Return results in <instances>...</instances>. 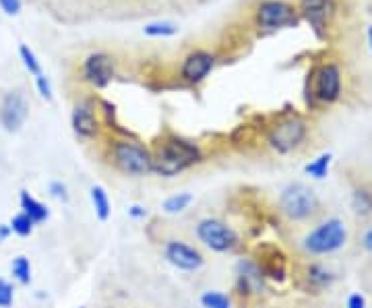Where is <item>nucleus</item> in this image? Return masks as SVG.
Instances as JSON below:
<instances>
[{
    "mask_svg": "<svg viewBox=\"0 0 372 308\" xmlns=\"http://www.w3.org/2000/svg\"><path fill=\"white\" fill-rule=\"evenodd\" d=\"M110 151H112L114 166L128 176H145L149 172H153V155L141 143L128 141V139L114 141Z\"/></svg>",
    "mask_w": 372,
    "mask_h": 308,
    "instance_id": "nucleus-8",
    "label": "nucleus"
},
{
    "mask_svg": "<svg viewBox=\"0 0 372 308\" xmlns=\"http://www.w3.org/2000/svg\"><path fill=\"white\" fill-rule=\"evenodd\" d=\"M329 166H331V153H322V155H319L317 160H312L310 164H306L304 172H306L308 176H312V178L321 180V178L327 176Z\"/></svg>",
    "mask_w": 372,
    "mask_h": 308,
    "instance_id": "nucleus-23",
    "label": "nucleus"
},
{
    "mask_svg": "<svg viewBox=\"0 0 372 308\" xmlns=\"http://www.w3.org/2000/svg\"><path fill=\"white\" fill-rule=\"evenodd\" d=\"M195 201V197L191 194V192H178V194H172V197H168L166 201H164V211L170 215L176 214H182L184 209H188L191 207V203Z\"/></svg>",
    "mask_w": 372,
    "mask_h": 308,
    "instance_id": "nucleus-20",
    "label": "nucleus"
},
{
    "mask_svg": "<svg viewBox=\"0 0 372 308\" xmlns=\"http://www.w3.org/2000/svg\"><path fill=\"white\" fill-rule=\"evenodd\" d=\"M360 242H362V248H364V251L372 253V226L364 230V234H362V240H360Z\"/></svg>",
    "mask_w": 372,
    "mask_h": 308,
    "instance_id": "nucleus-34",
    "label": "nucleus"
},
{
    "mask_svg": "<svg viewBox=\"0 0 372 308\" xmlns=\"http://www.w3.org/2000/svg\"><path fill=\"white\" fill-rule=\"evenodd\" d=\"M11 271H13V277L19 282V284L27 285L31 282V263L25 257H17L11 263Z\"/></svg>",
    "mask_w": 372,
    "mask_h": 308,
    "instance_id": "nucleus-24",
    "label": "nucleus"
},
{
    "mask_svg": "<svg viewBox=\"0 0 372 308\" xmlns=\"http://www.w3.org/2000/svg\"><path fill=\"white\" fill-rule=\"evenodd\" d=\"M11 232H13V230H11V226H4V224H2V226H0V242H2L4 238L9 236Z\"/></svg>",
    "mask_w": 372,
    "mask_h": 308,
    "instance_id": "nucleus-35",
    "label": "nucleus"
},
{
    "mask_svg": "<svg viewBox=\"0 0 372 308\" xmlns=\"http://www.w3.org/2000/svg\"><path fill=\"white\" fill-rule=\"evenodd\" d=\"M33 221L27 217L25 214H17L15 217H13V221H11V230L17 234V236H29L31 232H33Z\"/></svg>",
    "mask_w": 372,
    "mask_h": 308,
    "instance_id": "nucleus-27",
    "label": "nucleus"
},
{
    "mask_svg": "<svg viewBox=\"0 0 372 308\" xmlns=\"http://www.w3.org/2000/svg\"><path fill=\"white\" fill-rule=\"evenodd\" d=\"M71 122H73L74 133L83 139H94L99 133V122L91 101H79L74 106Z\"/></svg>",
    "mask_w": 372,
    "mask_h": 308,
    "instance_id": "nucleus-15",
    "label": "nucleus"
},
{
    "mask_svg": "<svg viewBox=\"0 0 372 308\" xmlns=\"http://www.w3.org/2000/svg\"><path fill=\"white\" fill-rule=\"evenodd\" d=\"M351 207L354 211L362 217L372 214V190L366 189V187H360V189L354 190L351 194Z\"/></svg>",
    "mask_w": 372,
    "mask_h": 308,
    "instance_id": "nucleus-19",
    "label": "nucleus"
},
{
    "mask_svg": "<svg viewBox=\"0 0 372 308\" xmlns=\"http://www.w3.org/2000/svg\"><path fill=\"white\" fill-rule=\"evenodd\" d=\"M29 116V106L25 101V95L21 92H11L4 95L2 104H0V124L4 126V131L15 133L25 124V120Z\"/></svg>",
    "mask_w": 372,
    "mask_h": 308,
    "instance_id": "nucleus-11",
    "label": "nucleus"
},
{
    "mask_svg": "<svg viewBox=\"0 0 372 308\" xmlns=\"http://www.w3.org/2000/svg\"><path fill=\"white\" fill-rule=\"evenodd\" d=\"M265 284V275L259 269L257 261H240L238 263V285L247 294H259Z\"/></svg>",
    "mask_w": 372,
    "mask_h": 308,
    "instance_id": "nucleus-16",
    "label": "nucleus"
},
{
    "mask_svg": "<svg viewBox=\"0 0 372 308\" xmlns=\"http://www.w3.org/2000/svg\"><path fill=\"white\" fill-rule=\"evenodd\" d=\"M19 201H21V214H25L33 224H44L46 219L50 217L48 207L44 205V203H40L35 197H31L27 190H21V197H19Z\"/></svg>",
    "mask_w": 372,
    "mask_h": 308,
    "instance_id": "nucleus-17",
    "label": "nucleus"
},
{
    "mask_svg": "<svg viewBox=\"0 0 372 308\" xmlns=\"http://www.w3.org/2000/svg\"><path fill=\"white\" fill-rule=\"evenodd\" d=\"M346 224L339 217H329L306 234V238L302 240V248L312 257H322V255L337 253L339 248L346 246Z\"/></svg>",
    "mask_w": 372,
    "mask_h": 308,
    "instance_id": "nucleus-5",
    "label": "nucleus"
},
{
    "mask_svg": "<svg viewBox=\"0 0 372 308\" xmlns=\"http://www.w3.org/2000/svg\"><path fill=\"white\" fill-rule=\"evenodd\" d=\"M306 282H308L310 287H315V290H322V287L331 285L333 275L325 267H321V265H310L306 269Z\"/></svg>",
    "mask_w": 372,
    "mask_h": 308,
    "instance_id": "nucleus-21",
    "label": "nucleus"
},
{
    "mask_svg": "<svg viewBox=\"0 0 372 308\" xmlns=\"http://www.w3.org/2000/svg\"><path fill=\"white\" fill-rule=\"evenodd\" d=\"M300 19L325 44H356L360 38V9L356 0H298Z\"/></svg>",
    "mask_w": 372,
    "mask_h": 308,
    "instance_id": "nucleus-1",
    "label": "nucleus"
},
{
    "mask_svg": "<svg viewBox=\"0 0 372 308\" xmlns=\"http://www.w3.org/2000/svg\"><path fill=\"white\" fill-rule=\"evenodd\" d=\"M128 215H130L133 219H143V217H147V209L141 207V205H130V207H128Z\"/></svg>",
    "mask_w": 372,
    "mask_h": 308,
    "instance_id": "nucleus-33",
    "label": "nucleus"
},
{
    "mask_svg": "<svg viewBox=\"0 0 372 308\" xmlns=\"http://www.w3.org/2000/svg\"><path fill=\"white\" fill-rule=\"evenodd\" d=\"M81 308H85V307H81Z\"/></svg>",
    "mask_w": 372,
    "mask_h": 308,
    "instance_id": "nucleus-38",
    "label": "nucleus"
},
{
    "mask_svg": "<svg viewBox=\"0 0 372 308\" xmlns=\"http://www.w3.org/2000/svg\"><path fill=\"white\" fill-rule=\"evenodd\" d=\"M347 89V69L339 54L325 56L315 62L306 77L304 95L310 108H331L344 99Z\"/></svg>",
    "mask_w": 372,
    "mask_h": 308,
    "instance_id": "nucleus-2",
    "label": "nucleus"
},
{
    "mask_svg": "<svg viewBox=\"0 0 372 308\" xmlns=\"http://www.w3.org/2000/svg\"><path fill=\"white\" fill-rule=\"evenodd\" d=\"M215 67V56L207 50H195L191 52L184 62H182V69H180V75L186 83H201L207 79V75L213 71Z\"/></svg>",
    "mask_w": 372,
    "mask_h": 308,
    "instance_id": "nucleus-13",
    "label": "nucleus"
},
{
    "mask_svg": "<svg viewBox=\"0 0 372 308\" xmlns=\"http://www.w3.org/2000/svg\"><path fill=\"white\" fill-rule=\"evenodd\" d=\"M19 54H21V60H23V65L27 71L31 72L33 77L42 75V65H40V60L35 58V54H33V50H31V48L21 44V48H19Z\"/></svg>",
    "mask_w": 372,
    "mask_h": 308,
    "instance_id": "nucleus-26",
    "label": "nucleus"
},
{
    "mask_svg": "<svg viewBox=\"0 0 372 308\" xmlns=\"http://www.w3.org/2000/svg\"><path fill=\"white\" fill-rule=\"evenodd\" d=\"M319 209L321 201L317 192L302 182L288 185L279 194V211L290 221H306L319 214Z\"/></svg>",
    "mask_w": 372,
    "mask_h": 308,
    "instance_id": "nucleus-6",
    "label": "nucleus"
},
{
    "mask_svg": "<svg viewBox=\"0 0 372 308\" xmlns=\"http://www.w3.org/2000/svg\"><path fill=\"white\" fill-rule=\"evenodd\" d=\"M257 265L269 280L281 282L286 277V255L271 244L257 248Z\"/></svg>",
    "mask_w": 372,
    "mask_h": 308,
    "instance_id": "nucleus-14",
    "label": "nucleus"
},
{
    "mask_svg": "<svg viewBox=\"0 0 372 308\" xmlns=\"http://www.w3.org/2000/svg\"><path fill=\"white\" fill-rule=\"evenodd\" d=\"M164 255L170 265H174L180 271H197L203 267V255L198 253L195 246L182 242V240H168L164 246Z\"/></svg>",
    "mask_w": 372,
    "mask_h": 308,
    "instance_id": "nucleus-12",
    "label": "nucleus"
},
{
    "mask_svg": "<svg viewBox=\"0 0 372 308\" xmlns=\"http://www.w3.org/2000/svg\"><path fill=\"white\" fill-rule=\"evenodd\" d=\"M50 194H52L54 199L62 201V203H67V201H69V189H67V185H64V182H60V180L50 182Z\"/></svg>",
    "mask_w": 372,
    "mask_h": 308,
    "instance_id": "nucleus-29",
    "label": "nucleus"
},
{
    "mask_svg": "<svg viewBox=\"0 0 372 308\" xmlns=\"http://www.w3.org/2000/svg\"><path fill=\"white\" fill-rule=\"evenodd\" d=\"M35 85H38V92H40V95L44 97V99H52V85H50V79L42 72V75H38L35 77Z\"/></svg>",
    "mask_w": 372,
    "mask_h": 308,
    "instance_id": "nucleus-30",
    "label": "nucleus"
},
{
    "mask_svg": "<svg viewBox=\"0 0 372 308\" xmlns=\"http://www.w3.org/2000/svg\"><path fill=\"white\" fill-rule=\"evenodd\" d=\"M116 75V69H114V60L112 56H108L106 52H94L85 58L83 62V79L94 85V87H108L112 83Z\"/></svg>",
    "mask_w": 372,
    "mask_h": 308,
    "instance_id": "nucleus-10",
    "label": "nucleus"
},
{
    "mask_svg": "<svg viewBox=\"0 0 372 308\" xmlns=\"http://www.w3.org/2000/svg\"><path fill=\"white\" fill-rule=\"evenodd\" d=\"M203 153L195 143L184 141V139H166L162 143L155 153H153V172L166 178H172L176 174L188 170L201 162Z\"/></svg>",
    "mask_w": 372,
    "mask_h": 308,
    "instance_id": "nucleus-3",
    "label": "nucleus"
},
{
    "mask_svg": "<svg viewBox=\"0 0 372 308\" xmlns=\"http://www.w3.org/2000/svg\"><path fill=\"white\" fill-rule=\"evenodd\" d=\"M366 35H368V40H371V44H372V27L368 29V33H366Z\"/></svg>",
    "mask_w": 372,
    "mask_h": 308,
    "instance_id": "nucleus-37",
    "label": "nucleus"
},
{
    "mask_svg": "<svg viewBox=\"0 0 372 308\" xmlns=\"http://www.w3.org/2000/svg\"><path fill=\"white\" fill-rule=\"evenodd\" d=\"M347 308H366V298L362 294H351L347 298Z\"/></svg>",
    "mask_w": 372,
    "mask_h": 308,
    "instance_id": "nucleus-32",
    "label": "nucleus"
},
{
    "mask_svg": "<svg viewBox=\"0 0 372 308\" xmlns=\"http://www.w3.org/2000/svg\"><path fill=\"white\" fill-rule=\"evenodd\" d=\"M257 27L265 33H273L286 27H296L302 19L298 13V0H261L254 11Z\"/></svg>",
    "mask_w": 372,
    "mask_h": 308,
    "instance_id": "nucleus-7",
    "label": "nucleus"
},
{
    "mask_svg": "<svg viewBox=\"0 0 372 308\" xmlns=\"http://www.w3.org/2000/svg\"><path fill=\"white\" fill-rule=\"evenodd\" d=\"M201 304H203V308H232L230 298L223 292H215V290L205 292L201 296Z\"/></svg>",
    "mask_w": 372,
    "mask_h": 308,
    "instance_id": "nucleus-25",
    "label": "nucleus"
},
{
    "mask_svg": "<svg viewBox=\"0 0 372 308\" xmlns=\"http://www.w3.org/2000/svg\"><path fill=\"white\" fill-rule=\"evenodd\" d=\"M310 137V124L300 114H283L267 128V145L279 155L294 153Z\"/></svg>",
    "mask_w": 372,
    "mask_h": 308,
    "instance_id": "nucleus-4",
    "label": "nucleus"
},
{
    "mask_svg": "<svg viewBox=\"0 0 372 308\" xmlns=\"http://www.w3.org/2000/svg\"><path fill=\"white\" fill-rule=\"evenodd\" d=\"M180 31V27L172 21H157V23H147L143 27V33L147 38H172Z\"/></svg>",
    "mask_w": 372,
    "mask_h": 308,
    "instance_id": "nucleus-22",
    "label": "nucleus"
},
{
    "mask_svg": "<svg viewBox=\"0 0 372 308\" xmlns=\"http://www.w3.org/2000/svg\"><path fill=\"white\" fill-rule=\"evenodd\" d=\"M197 238L215 253H230L238 246V234L218 217H207L197 224Z\"/></svg>",
    "mask_w": 372,
    "mask_h": 308,
    "instance_id": "nucleus-9",
    "label": "nucleus"
},
{
    "mask_svg": "<svg viewBox=\"0 0 372 308\" xmlns=\"http://www.w3.org/2000/svg\"><path fill=\"white\" fill-rule=\"evenodd\" d=\"M89 194H91V203H94V209H96V215H98L99 221H106L110 214H112V209H110V199H108V192L103 187H99V185H94L91 190H89Z\"/></svg>",
    "mask_w": 372,
    "mask_h": 308,
    "instance_id": "nucleus-18",
    "label": "nucleus"
},
{
    "mask_svg": "<svg viewBox=\"0 0 372 308\" xmlns=\"http://www.w3.org/2000/svg\"><path fill=\"white\" fill-rule=\"evenodd\" d=\"M15 300V290L6 280H0V308H11Z\"/></svg>",
    "mask_w": 372,
    "mask_h": 308,
    "instance_id": "nucleus-28",
    "label": "nucleus"
},
{
    "mask_svg": "<svg viewBox=\"0 0 372 308\" xmlns=\"http://www.w3.org/2000/svg\"><path fill=\"white\" fill-rule=\"evenodd\" d=\"M366 6H368V13L372 15V0H366Z\"/></svg>",
    "mask_w": 372,
    "mask_h": 308,
    "instance_id": "nucleus-36",
    "label": "nucleus"
},
{
    "mask_svg": "<svg viewBox=\"0 0 372 308\" xmlns=\"http://www.w3.org/2000/svg\"><path fill=\"white\" fill-rule=\"evenodd\" d=\"M0 9H2L6 15L15 17V15L21 13V0H0Z\"/></svg>",
    "mask_w": 372,
    "mask_h": 308,
    "instance_id": "nucleus-31",
    "label": "nucleus"
}]
</instances>
